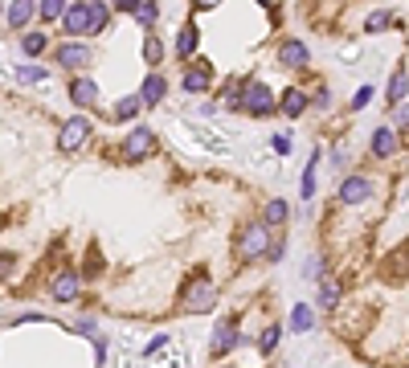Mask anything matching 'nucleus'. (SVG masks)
<instances>
[{
	"instance_id": "nucleus-1",
	"label": "nucleus",
	"mask_w": 409,
	"mask_h": 368,
	"mask_svg": "<svg viewBox=\"0 0 409 368\" xmlns=\"http://www.w3.org/2000/svg\"><path fill=\"white\" fill-rule=\"evenodd\" d=\"M107 25V4H70L66 17H62V29L70 37H82V33H98Z\"/></svg>"
},
{
	"instance_id": "nucleus-2",
	"label": "nucleus",
	"mask_w": 409,
	"mask_h": 368,
	"mask_svg": "<svg viewBox=\"0 0 409 368\" xmlns=\"http://www.w3.org/2000/svg\"><path fill=\"white\" fill-rule=\"evenodd\" d=\"M270 254V233H266V225H246L238 238V258L241 262H254V258H262Z\"/></svg>"
},
{
	"instance_id": "nucleus-3",
	"label": "nucleus",
	"mask_w": 409,
	"mask_h": 368,
	"mask_svg": "<svg viewBox=\"0 0 409 368\" xmlns=\"http://www.w3.org/2000/svg\"><path fill=\"white\" fill-rule=\"evenodd\" d=\"M241 107H246L250 115H270V111H274L270 86H266V82H246V86H241Z\"/></svg>"
},
{
	"instance_id": "nucleus-4",
	"label": "nucleus",
	"mask_w": 409,
	"mask_h": 368,
	"mask_svg": "<svg viewBox=\"0 0 409 368\" xmlns=\"http://www.w3.org/2000/svg\"><path fill=\"white\" fill-rule=\"evenodd\" d=\"M86 135H90V119L86 115H74V119L62 123V151H78V147L86 144Z\"/></svg>"
},
{
	"instance_id": "nucleus-5",
	"label": "nucleus",
	"mask_w": 409,
	"mask_h": 368,
	"mask_svg": "<svg viewBox=\"0 0 409 368\" xmlns=\"http://www.w3.org/2000/svg\"><path fill=\"white\" fill-rule=\"evenodd\" d=\"M217 303V291L209 278H201V282H193L189 291H185V311H209Z\"/></svg>"
},
{
	"instance_id": "nucleus-6",
	"label": "nucleus",
	"mask_w": 409,
	"mask_h": 368,
	"mask_svg": "<svg viewBox=\"0 0 409 368\" xmlns=\"http://www.w3.org/2000/svg\"><path fill=\"white\" fill-rule=\"evenodd\" d=\"M127 160H144V156H152L156 151V131L152 127H135L131 135H127Z\"/></svg>"
},
{
	"instance_id": "nucleus-7",
	"label": "nucleus",
	"mask_w": 409,
	"mask_h": 368,
	"mask_svg": "<svg viewBox=\"0 0 409 368\" xmlns=\"http://www.w3.org/2000/svg\"><path fill=\"white\" fill-rule=\"evenodd\" d=\"M368 196H373V184L364 176H344V184H340V200L344 205H361Z\"/></svg>"
},
{
	"instance_id": "nucleus-8",
	"label": "nucleus",
	"mask_w": 409,
	"mask_h": 368,
	"mask_svg": "<svg viewBox=\"0 0 409 368\" xmlns=\"http://www.w3.org/2000/svg\"><path fill=\"white\" fill-rule=\"evenodd\" d=\"M58 62H62L66 70H86V66H90V49L78 46V41H66V46L58 49Z\"/></svg>"
},
{
	"instance_id": "nucleus-9",
	"label": "nucleus",
	"mask_w": 409,
	"mask_h": 368,
	"mask_svg": "<svg viewBox=\"0 0 409 368\" xmlns=\"http://www.w3.org/2000/svg\"><path fill=\"white\" fill-rule=\"evenodd\" d=\"M279 62H283L287 70H303V66H307V46H303V41H295V37L283 41V46H279Z\"/></svg>"
},
{
	"instance_id": "nucleus-10",
	"label": "nucleus",
	"mask_w": 409,
	"mask_h": 368,
	"mask_svg": "<svg viewBox=\"0 0 409 368\" xmlns=\"http://www.w3.org/2000/svg\"><path fill=\"white\" fill-rule=\"evenodd\" d=\"M49 294H53L58 303L74 299V294H78V274H74V270H58V274H53V282H49Z\"/></svg>"
},
{
	"instance_id": "nucleus-11",
	"label": "nucleus",
	"mask_w": 409,
	"mask_h": 368,
	"mask_svg": "<svg viewBox=\"0 0 409 368\" xmlns=\"http://www.w3.org/2000/svg\"><path fill=\"white\" fill-rule=\"evenodd\" d=\"M70 98L78 107H98V82L95 78H74L70 82Z\"/></svg>"
},
{
	"instance_id": "nucleus-12",
	"label": "nucleus",
	"mask_w": 409,
	"mask_h": 368,
	"mask_svg": "<svg viewBox=\"0 0 409 368\" xmlns=\"http://www.w3.org/2000/svg\"><path fill=\"white\" fill-rule=\"evenodd\" d=\"M234 343H238V319L229 315V319H221V323L213 327V352L221 356V352L234 348Z\"/></svg>"
},
{
	"instance_id": "nucleus-13",
	"label": "nucleus",
	"mask_w": 409,
	"mask_h": 368,
	"mask_svg": "<svg viewBox=\"0 0 409 368\" xmlns=\"http://www.w3.org/2000/svg\"><path fill=\"white\" fill-rule=\"evenodd\" d=\"M164 95H168V82H164V74H147V78H144V90H140L144 107H156V102H164Z\"/></svg>"
},
{
	"instance_id": "nucleus-14",
	"label": "nucleus",
	"mask_w": 409,
	"mask_h": 368,
	"mask_svg": "<svg viewBox=\"0 0 409 368\" xmlns=\"http://www.w3.org/2000/svg\"><path fill=\"white\" fill-rule=\"evenodd\" d=\"M393 147H397L393 127H377V131H373V151H377V156H393Z\"/></svg>"
},
{
	"instance_id": "nucleus-15",
	"label": "nucleus",
	"mask_w": 409,
	"mask_h": 368,
	"mask_svg": "<svg viewBox=\"0 0 409 368\" xmlns=\"http://www.w3.org/2000/svg\"><path fill=\"white\" fill-rule=\"evenodd\" d=\"M29 21H33V4H29V0H13V4H8V25L21 29V25H29Z\"/></svg>"
},
{
	"instance_id": "nucleus-16",
	"label": "nucleus",
	"mask_w": 409,
	"mask_h": 368,
	"mask_svg": "<svg viewBox=\"0 0 409 368\" xmlns=\"http://www.w3.org/2000/svg\"><path fill=\"white\" fill-rule=\"evenodd\" d=\"M311 323H315L311 307H307V303H295V311H290V327H295V332H311Z\"/></svg>"
},
{
	"instance_id": "nucleus-17",
	"label": "nucleus",
	"mask_w": 409,
	"mask_h": 368,
	"mask_svg": "<svg viewBox=\"0 0 409 368\" xmlns=\"http://www.w3.org/2000/svg\"><path fill=\"white\" fill-rule=\"evenodd\" d=\"M405 90H409V74L397 70L389 78V102H405Z\"/></svg>"
},
{
	"instance_id": "nucleus-18",
	"label": "nucleus",
	"mask_w": 409,
	"mask_h": 368,
	"mask_svg": "<svg viewBox=\"0 0 409 368\" xmlns=\"http://www.w3.org/2000/svg\"><path fill=\"white\" fill-rule=\"evenodd\" d=\"M205 86H209V66L201 62V66H193L185 74V90H205Z\"/></svg>"
},
{
	"instance_id": "nucleus-19",
	"label": "nucleus",
	"mask_w": 409,
	"mask_h": 368,
	"mask_svg": "<svg viewBox=\"0 0 409 368\" xmlns=\"http://www.w3.org/2000/svg\"><path fill=\"white\" fill-rule=\"evenodd\" d=\"M283 111H287V115H303V111H307V95L290 86L287 95H283Z\"/></svg>"
},
{
	"instance_id": "nucleus-20",
	"label": "nucleus",
	"mask_w": 409,
	"mask_h": 368,
	"mask_svg": "<svg viewBox=\"0 0 409 368\" xmlns=\"http://www.w3.org/2000/svg\"><path fill=\"white\" fill-rule=\"evenodd\" d=\"M262 221L266 225H283V221H287V200H266Z\"/></svg>"
},
{
	"instance_id": "nucleus-21",
	"label": "nucleus",
	"mask_w": 409,
	"mask_h": 368,
	"mask_svg": "<svg viewBox=\"0 0 409 368\" xmlns=\"http://www.w3.org/2000/svg\"><path fill=\"white\" fill-rule=\"evenodd\" d=\"M340 303V282L336 278H323L319 282V307H336Z\"/></svg>"
},
{
	"instance_id": "nucleus-22",
	"label": "nucleus",
	"mask_w": 409,
	"mask_h": 368,
	"mask_svg": "<svg viewBox=\"0 0 409 368\" xmlns=\"http://www.w3.org/2000/svg\"><path fill=\"white\" fill-rule=\"evenodd\" d=\"M193 49H196V29H193V25H185V29H180V37H176V53H180V57H189Z\"/></svg>"
},
{
	"instance_id": "nucleus-23",
	"label": "nucleus",
	"mask_w": 409,
	"mask_h": 368,
	"mask_svg": "<svg viewBox=\"0 0 409 368\" xmlns=\"http://www.w3.org/2000/svg\"><path fill=\"white\" fill-rule=\"evenodd\" d=\"M144 107V98L140 95H127V98H119V107H115V119H131L135 111Z\"/></svg>"
},
{
	"instance_id": "nucleus-24",
	"label": "nucleus",
	"mask_w": 409,
	"mask_h": 368,
	"mask_svg": "<svg viewBox=\"0 0 409 368\" xmlns=\"http://www.w3.org/2000/svg\"><path fill=\"white\" fill-rule=\"evenodd\" d=\"M131 17H135L140 25H152L156 17H160V8H156L152 0H135V13H131Z\"/></svg>"
},
{
	"instance_id": "nucleus-25",
	"label": "nucleus",
	"mask_w": 409,
	"mask_h": 368,
	"mask_svg": "<svg viewBox=\"0 0 409 368\" xmlns=\"http://www.w3.org/2000/svg\"><path fill=\"white\" fill-rule=\"evenodd\" d=\"M279 340H283V332H279V327H266L262 336H258V352H274V348H279Z\"/></svg>"
},
{
	"instance_id": "nucleus-26",
	"label": "nucleus",
	"mask_w": 409,
	"mask_h": 368,
	"mask_svg": "<svg viewBox=\"0 0 409 368\" xmlns=\"http://www.w3.org/2000/svg\"><path fill=\"white\" fill-rule=\"evenodd\" d=\"M315 164H319V156H311V168L303 172V189H299L303 200H311V196H315Z\"/></svg>"
},
{
	"instance_id": "nucleus-27",
	"label": "nucleus",
	"mask_w": 409,
	"mask_h": 368,
	"mask_svg": "<svg viewBox=\"0 0 409 368\" xmlns=\"http://www.w3.org/2000/svg\"><path fill=\"white\" fill-rule=\"evenodd\" d=\"M21 49H25V53H41V49H46V33H25Z\"/></svg>"
},
{
	"instance_id": "nucleus-28",
	"label": "nucleus",
	"mask_w": 409,
	"mask_h": 368,
	"mask_svg": "<svg viewBox=\"0 0 409 368\" xmlns=\"http://www.w3.org/2000/svg\"><path fill=\"white\" fill-rule=\"evenodd\" d=\"M389 21H393V13H389V8H381V13H373V17L364 21V29H368V33H377V29H385Z\"/></svg>"
},
{
	"instance_id": "nucleus-29",
	"label": "nucleus",
	"mask_w": 409,
	"mask_h": 368,
	"mask_svg": "<svg viewBox=\"0 0 409 368\" xmlns=\"http://www.w3.org/2000/svg\"><path fill=\"white\" fill-rule=\"evenodd\" d=\"M37 13H41L46 21H58V17H66V13H62V0H41V8H37Z\"/></svg>"
},
{
	"instance_id": "nucleus-30",
	"label": "nucleus",
	"mask_w": 409,
	"mask_h": 368,
	"mask_svg": "<svg viewBox=\"0 0 409 368\" xmlns=\"http://www.w3.org/2000/svg\"><path fill=\"white\" fill-rule=\"evenodd\" d=\"M46 70H37V66H17V82H41Z\"/></svg>"
},
{
	"instance_id": "nucleus-31",
	"label": "nucleus",
	"mask_w": 409,
	"mask_h": 368,
	"mask_svg": "<svg viewBox=\"0 0 409 368\" xmlns=\"http://www.w3.org/2000/svg\"><path fill=\"white\" fill-rule=\"evenodd\" d=\"M160 53H164V46H160V37H147L144 57H147V62H160Z\"/></svg>"
},
{
	"instance_id": "nucleus-32",
	"label": "nucleus",
	"mask_w": 409,
	"mask_h": 368,
	"mask_svg": "<svg viewBox=\"0 0 409 368\" xmlns=\"http://www.w3.org/2000/svg\"><path fill=\"white\" fill-rule=\"evenodd\" d=\"M368 98H373V86H361V90H356V95H352V107H356V111H361V107H368Z\"/></svg>"
},
{
	"instance_id": "nucleus-33",
	"label": "nucleus",
	"mask_w": 409,
	"mask_h": 368,
	"mask_svg": "<svg viewBox=\"0 0 409 368\" xmlns=\"http://www.w3.org/2000/svg\"><path fill=\"white\" fill-rule=\"evenodd\" d=\"M274 151H279V156H287V151H290V139H287V135H274Z\"/></svg>"
},
{
	"instance_id": "nucleus-34",
	"label": "nucleus",
	"mask_w": 409,
	"mask_h": 368,
	"mask_svg": "<svg viewBox=\"0 0 409 368\" xmlns=\"http://www.w3.org/2000/svg\"><path fill=\"white\" fill-rule=\"evenodd\" d=\"M315 107H323V111H328V107H332V90H319V95H315Z\"/></svg>"
},
{
	"instance_id": "nucleus-35",
	"label": "nucleus",
	"mask_w": 409,
	"mask_h": 368,
	"mask_svg": "<svg viewBox=\"0 0 409 368\" xmlns=\"http://www.w3.org/2000/svg\"><path fill=\"white\" fill-rule=\"evenodd\" d=\"M270 258H274V262L283 258V238H274V242H270Z\"/></svg>"
},
{
	"instance_id": "nucleus-36",
	"label": "nucleus",
	"mask_w": 409,
	"mask_h": 368,
	"mask_svg": "<svg viewBox=\"0 0 409 368\" xmlns=\"http://www.w3.org/2000/svg\"><path fill=\"white\" fill-rule=\"evenodd\" d=\"M397 123H401V127L409 123V102H401V107H397Z\"/></svg>"
},
{
	"instance_id": "nucleus-37",
	"label": "nucleus",
	"mask_w": 409,
	"mask_h": 368,
	"mask_svg": "<svg viewBox=\"0 0 409 368\" xmlns=\"http://www.w3.org/2000/svg\"><path fill=\"white\" fill-rule=\"evenodd\" d=\"M8 266H13V254H0V274H8Z\"/></svg>"
}]
</instances>
